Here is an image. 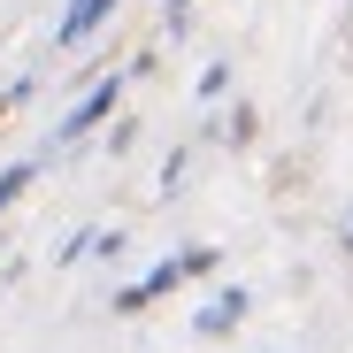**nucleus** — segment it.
<instances>
[{"mask_svg":"<svg viewBox=\"0 0 353 353\" xmlns=\"http://www.w3.org/2000/svg\"><path fill=\"white\" fill-rule=\"evenodd\" d=\"M115 108H123V77H100V85H92V92H85L70 115H62V123H54V146H77V139H92V131L108 123Z\"/></svg>","mask_w":353,"mask_h":353,"instance_id":"obj_1","label":"nucleus"},{"mask_svg":"<svg viewBox=\"0 0 353 353\" xmlns=\"http://www.w3.org/2000/svg\"><path fill=\"white\" fill-rule=\"evenodd\" d=\"M176 284H192V276H185V261L169 254V261H154V269H146L139 284H123V292H115V315H146L154 300H169Z\"/></svg>","mask_w":353,"mask_h":353,"instance_id":"obj_2","label":"nucleus"},{"mask_svg":"<svg viewBox=\"0 0 353 353\" xmlns=\"http://www.w3.org/2000/svg\"><path fill=\"white\" fill-rule=\"evenodd\" d=\"M246 315H254V292H246V284H223L215 300L192 315V330H200V338H230V330H239Z\"/></svg>","mask_w":353,"mask_h":353,"instance_id":"obj_3","label":"nucleus"},{"mask_svg":"<svg viewBox=\"0 0 353 353\" xmlns=\"http://www.w3.org/2000/svg\"><path fill=\"white\" fill-rule=\"evenodd\" d=\"M108 16H115V0H70V8H62V31H54V39H62V46H85Z\"/></svg>","mask_w":353,"mask_h":353,"instance_id":"obj_4","label":"nucleus"},{"mask_svg":"<svg viewBox=\"0 0 353 353\" xmlns=\"http://www.w3.org/2000/svg\"><path fill=\"white\" fill-rule=\"evenodd\" d=\"M31 185H39V161H8V169H0V215H8Z\"/></svg>","mask_w":353,"mask_h":353,"instance_id":"obj_5","label":"nucleus"},{"mask_svg":"<svg viewBox=\"0 0 353 353\" xmlns=\"http://www.w3.org/2000/svg\"><path fill=\"white\" fill-rule=\"evenodd\" d=\"M254 123H261L254 108H230V115H223V139H230V146H246V139H254Z\"/></svg>","mask_w":353,"mask_h":353,"instance_id":"obj_6","label":"nucleus"},{"mask_svg":"<svg viewBox=\"0 0 353 353\" xmlns=\"http://www.w3.org/2000/svg\"><path fill=\"white\" fill-rule=\"evenodd\" d=\"M223 92H230V70L208 62V70H200V100H223Z\"/></svg>","mask_w":353,"mask_h":353,"instance_id":"obj_7","label":"nucleus"},{"mask_svg":"<svg viewBox=\"0 0 353 353\" xmlns=\"http://www.w3.org/2000/svg\"><path fill=\"white\" fill-rule=\"evenodd\" d=\"M176 185H185V154H169V161H161V185H154V192H161V200H169V192H176Z\"/></svg>","mask_w":353,"mask_h":353,"instance_id":"obj_8","label":"nucleus"},{"mask_svg":"<svg viewBox=\"0 0 353 353\" xmlns=\"http://www.w3.org/2000/svg\"><path fill=\"white\" fill-rule=\"evenodd\" d=\"M185 16H192V0H169V31H185Z\"/></svg>","mask_w":353,"mask_h":353,"instance_id":"obj_9","label":"nucleus"},{"mask_svg":"<svg viewBox=\"0 0 353 353\" xmlns=\"http://www.w3.org/2000/svg\"><path fill=\"white\" fill-rule=\"evenodd\" d=\"M8 100H16V92H0V115H8Z\"/></svg>","mask_w":353,"mask_h":353,"instance_id":"obj_10","label":"nucleus"},{"mask_svg":"<svg viewBox=\"0 0 353 353\" xmlns=\"http://www.w3.org/2000/svg\"><path fill=\"white\" fill-rule=\"evenodd\" d=\"M345 254H353V223H345Z\"/></svg>","mask_w":353,"mask_h":353,"instance_id":"obj_11","label":"nucleus"}]
</instances>
